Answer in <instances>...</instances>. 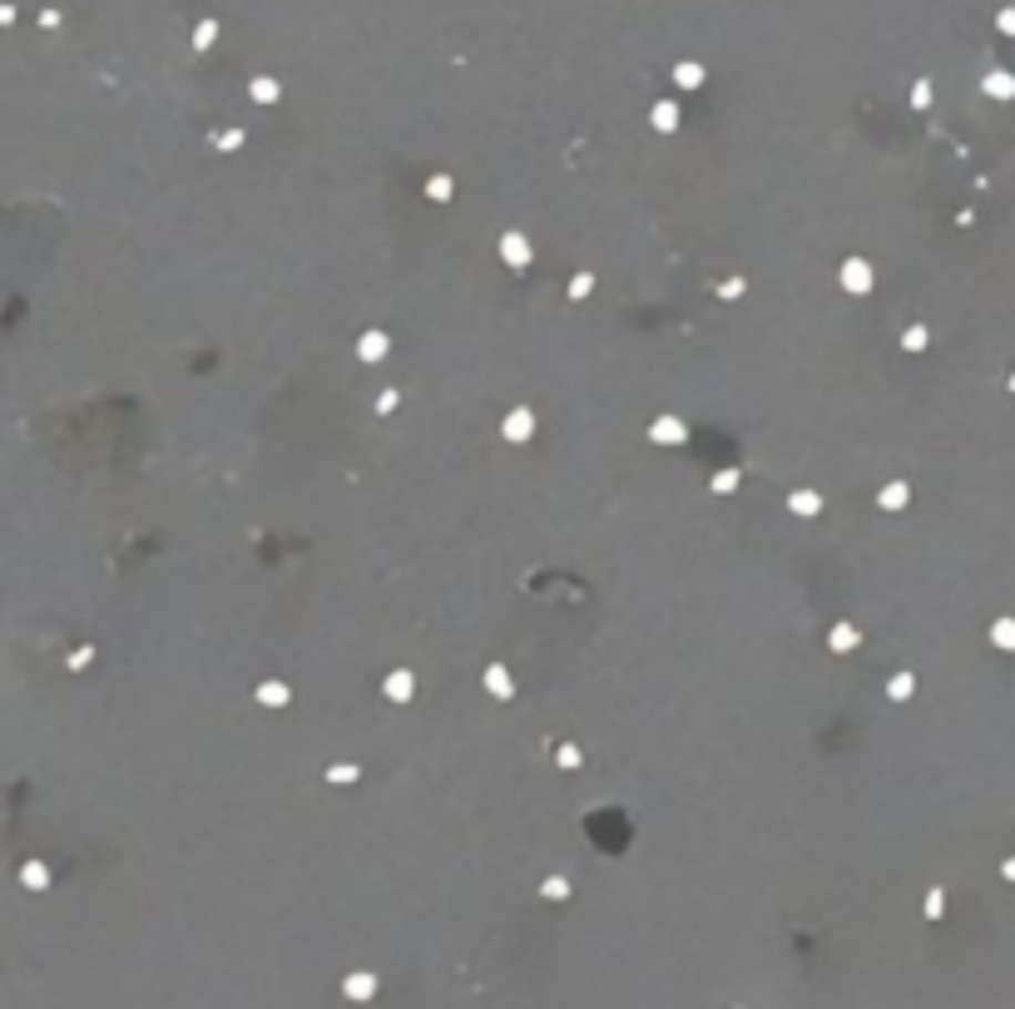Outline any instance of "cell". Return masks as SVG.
Here are the masks:
<instances>
[{
    "label": "cell",
    "mask_w": 1015,
    "mask_h": 1009,
    "mask_svg": "<svg viewBox=\"0 0 1015 1009\" xmlns=\"http://www.w3.org/2000/svg\"><path fill=\"white\" fill-rule=\"evenodd\" d=\"M6 40H10V30H0V55H6Z\"/></svg>",
    "instance_id": "cell-1"
}]
</instances>
